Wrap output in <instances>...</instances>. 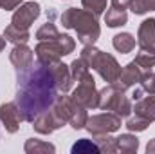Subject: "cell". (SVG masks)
I'll return each mask as SVG.
<instances>
[{
  "label": "cell",
  "instance_id": "cell-26",
  "mask_svg": "<svg viewBox=\"0 0 155 154\" xmlns=\"http://www.w3.org/2000/svg\"><path fill=\"white\" fill-rule=\"evenodd\" d=\"M58 35H60V31H58V27L54 26L52 20H47V24H43L38 31H36V38H38V42L40 40H52V38H56Z\"/></svg>",
  "mask_w": 155,
  "mask_h": 154
},
{
  "label": "cell",
  "instance_id": "cell-32",
  "mask_svg": "<svg viewBox=\"0 0 155 154\" xmlns=\"http://www.w3.org/2000/svg\"><path fill=\"white\" fill-rule=\"evenodd\" d=\"M130 2H132V0H112V7L126 9V7H130Z\"/></svg>",
  "mask_w": 155,
  "mask_h": 154
},
{
  "label": "cell",
  "instance_id": "cell-11",
  "mask_svg": "<svg viewBox=\"0 0 155 154\" xmlns=\"http://www.w3.org/2000/svg\"><path fill=\"white\" fill-rule=\"evenodd\" d=\"M9 60L16 71H25L35 64V51L27 44H16L9 53Z\"/></svg>",
  "mask_w": 155,
  "mask_h": 154
},
{
  "label": "cell",
  "instance_id": "cell-25",
  "mask_svg": "<svg viewBox=\"0 0 155 154\" xmlns=\"http://www.w3.org/2000/svg\"><path fill=\"white\" fill-rule=\"evenodd\" d=\"M152 121H148L146 118H143V116H132V118H128L126 120V129L130 131V132H143V131H146L148 129V125H150Z\"/></svg>",
  "mask_w": 155,
  "mask_h": 154
},
{
  "label": "cell",
  "instance_id": "cell-28",
  "mask_svg": "<svg viewBox=\"0 0 155 154\" xmlns=\"http://www.w3.org/2000/svg\"><path fill=\"white\" fill-rule=\"evenodd\" d=\"M69 67H71V75H72V80H74V82H79L83 76H87V75L90 73V71H88V65H87L81 58H76Z\"/></svg>",
  "mask_w": 155,
  "mask_h": 154
},
{
  "label": "cell",
  "instance_id": "cell-23",
  "mask_svg": "<svg viewBox=\"0 0 155 154\" xmlns=\"http://www.w3.org/2000/svg\"><path fill=\"white\" fill-rule=\"evenodd\" d=\"M135 64H137L141 69L150 71L152 67H155V53L153 51H144V49H141V51L137 53V56H135Z\"/></svg>",
  "mask_w": 155,
  "mask_h": 154
},
{
  "label": "cell",
  "instance_id": "cell-20",
  "mask_svg": "<svg viewBox=\"0 0 155 154\" xmlns=\"http://www.w3.org/2000/svg\"><path fill=\"white\" fill-rule=\"evenodd\" d=\"M4 37H5V40L13 42L15 45H16V44H27L29 38H31L29 31H25V29H18V27H15L13 24H9V26L4 29Z\"/></svg>",
  "mask_w": 155,
  "mask_h": 154
},
{
  "label": "cell",
  "instance_id": "cell-10",
  "mask_svg": "<svg viewBox=\"0 0 155 154\" xmlns=\"http://www.w3.org/2000/svg\"><path fill=\"white\" fill-rule=\"evenodd\" d=\"M143 75H144V69H141V67L135 64V60H134V62L126 64V65L121 69V75H119V78L114 82V87L119 89V91H126V89L134 87L135 83H139V82L143 80Z\"/></svg>",
  "mask_w": 155,
  "mask_h": 154
},
{
  "label": "cell",
  "instance_id": "cell-35",
  "mask_svg": "<svg viewBox=\"0 0 155 154\" xmlns=\"http://www.w3.org/2000/svg\"><path fill=\"white\" fill-rule=\"evenodd\" d=\"M5 42H7L5 37H0V53H2V51H4V47H5Z\"/></svg>",
  "mask_w": 155,
  "mask_h": 154
},
{
  "label": "cell",
  "instance_id": "cell-3",
  "mask_svg": "<svg viewBox=\"0 0 155 154\" xmlns=\"http://www.w3.org/2000/svg\"><path fill=\"white\" fill-rule=\"evenodd\" d=\"M79 58L88 65V69L92 67L94 71H97V75L107 83H114L121 75V65L116 58L108 53H103L101 49L94 45H83Z\"/></svg>",
  "mask_w": 155,
  "mask_h": 154
},
{
  "label": "cell",
  "instance_id": "cell-9",
  "mask_svg": "<svg viewBox=\"0 0 155 154\" xmlns=\"http://www.w3.org/2000/svg\"><path fill=\"white\" fill-rule=\"evenodd\" d=\"M0 121L5 127V131L11 134H15L20 129V123L24 121V118H22V113L16 102H5L0 105Z\"/></svg>",
  "mask_w": 155,
  "mask_h": 154
},
{
  "label": "cell",
  "instance_id": "cell-1",
  "mask_svg": "<svg viewBox=\"0 0 155 154\" xmlns=\"http://www.w3.org/2000/svg\"><path fill=\"white\" fill-rule=\"evenodd\" d=\"M56 80L49 65L36 62L25 71H16V105L24 121L33 123L56 102Z\"/></svg>",
  "mask_w": 155,
  "mask_h": 154
},
{
  "label": "cell",
  "instance_id": "cell-17",
  "mask_svg": "<svg viewBox=\"0 0 155 154\" xmlns=\"http://www.w3.org/2000/svg\"><path fill=\"white\" fill-rule=\"evenodd\" d=\"M135 38L130 35V33H119L114 37L112 40V45H114V49L119 51L121 54H126V53H130V51H134V47H135Z\"/></svg>",
  "mask_w": 155,
  "mask_h": 154
},
{
  "label": "cell",
  "instance_id": "cell-21",
  "mask_svg": "<svg viewBox=\"0 0 155 154\" xmlns=\"http://www.w3.org/2000/svg\"><path fill=\"white\" fill-rule=\"evenodd\" d=\"M94 142L97 143L99 151L107 154L117 152V145H116V138H112L110 134H96L94 136Z\"/></svg>",
  "mask_w": 155,
  "mask_h": 154
},
{
  "label": "cell",
  "instance_id": "cell-33",
  "mask_svg": "<svg viewBox=\"0 0 155 154\" xmlns=\"http://www.w3.org/2000/svg\"><path fill=\"white\" fill-rule=\"evenodd\" d=\"M146 152L148 154H155V138L148 142V145H146Z\"/></svg>",
  "mask_w": 155,
  "mask_h": 154
},
{
  "label": "cell",
  "instance_id": "cell-22",
  "mask_svg": "<svg viewBox=\"0 0 155 154\" xmlns=\"http://www.w3.org/2000/svg\"><path fill=\"white\" fill-rule=\"evenodd\" d=\"M72 154H90V152H101L99 151V147H97V143L94 142V140H88V138H81V140H78L76 143L72 145Z\"/></svg>",
  "mask_w": 155,
  "mask_h": 154
},
{
  "label": "cell",
  "instance_id": "cell-2",
  "mask_svg": "<svg viewBox=\"0 0 155 154\" xmlns=\"http://www.w3.org/2000/svg\"><path fill=\"white\" fill-rule=\"evenodd\" d=\"M63 27L74 29L78 33V40L83 45H94L96 40L101 35V27L97 24V16L92 15L87 9H78V7H69L61 13L60 16Z\"/></svg>",
  "mask_w": 155,
  "mask_h": 154
},
{
  "label": "cell",
  "instance_id": "cell-13",
  "mask_svg": "<svg viewBox=\"0 0 155 154\" xmlns=\"http://www.w3.org/2000/svg\"><path fill=\"white\" fill-rule=\"evenodd\" d=\"M137 44L141 49L155 53V18H146L141 22L137 31Z\"/></svg>",
  "mask_w": 155,
  "mask_h": 154
},
{
  "label": "cell",
  "instance_id": "cell-31",
  "mask_svg": "<svg viewBox=\"0 0 155 154\" xmlns=\"http://www.w3.org/2000/svg\"><path fill=\"white\" fill-rule=\"evenodd\" d=\"M20 2H24V0H0V7L5 11H11V9H16L20 5Z\"/></svg>",
  "mask_w": 155,
  "mask_h": 154
},
{
  "label": "cell",
  "instance_id": "cell-4",
  "mask_svg": "<svg viewBox=\"0 0 155 154\" xmlns=\"http://www.w3.org/2000/svg\"><path fill=\"white\" fill-rule=\"evenodd\" d=\"M76 49V42L69 35H58L52 40H40L38 45L35 47L36 60L43 65H51L54 62H60L63 56L71 54Z\"/></svg>",
  "mask_w": 155,
  "mask_h": 154
},
{
  "label": "cell",
  "instance_id": "cell-12",
  "mask_svg": "<svg viewBox=\"0 0 155 154\" xmlns=\"http://www.w3.org/2000/svg\"><path fill=\"white\" fill-rule=\"evenodd\" d=\"M65 123L58 118V114L52 111V109H47L45 113H41V114L33 121V127H35V131L40 132V134H52L54 131H58L60 127H63Z\"/></svg>",
  "mask_w": 155,
  "mask_h": 154
},
{
  "label": "cell",
  "instance_id": "cell-16",
  "mask_svg": "<svg viewBox=\"0 0 155 154\" xmlns=\"http://www.w3.org/2000/svg\"><path fill=\"white\" fill-rule=\"evenodd\" d=\"M116 145H117V152L123 154H132L139 149V140L137 136L126 132V134H121L116 138Z\"/></svg>",
  "mask_w": 155,
  "mask_h": 154
},
{
  "label": "cell",
  "instance_id": "cell-14",
  "mask_svg": "<svg viewBox=\"0 0 155 154\" xmlns=\"http://www.w3.org/2000/svg\"><path fill=\"white\" fill-rule=\"evenodd\" d=\"M49 67H51L52 76L56 80L58 91H60V93H69L71 87H72V82H74V80H72V75H71V67L65 65V64H61V60L51 64Z\"/></svg>",
  "mask_w": 155,
  "mask_h": 154
},
{
  "label": "cell",
  "instance_id": "cell-29",
  "mask_svg": "<svg viewBox=\"0 0 155 154\" xmlns=\"http://www.w3.org/2000/svg\"><path fill=\"white\" fill-rule=\"evenodd\" d=\"M81 5H83V9H87L92 15L99 16L107 9V0H81Z\"/></svg>",
  "mask_w": 155,
  "mask_h": 154
},
{
  "label": "cell",
  "instance_id": "cell-27",
  "mask_svg": "<svg viewBox=\"0 0 155 154\" xmlns=\"http://www.w3.org/2000/svg\"><path fill=\"white\" fill-rule=\"evenodd\" d=\"M130 9L134 15H144L148 11H155V0H132Z\"/></svg>",
  "mask_w": 155,
  "mask_h": 154
},
{
  "label": "cell",
  "instance_id": "cell-30",
  "mask_svg": "<svg viewBox=\"0 0 155 154\" xmlns=\"http://www.w3.org/2000/svg\"><path fill=\"white\" fill-rule=\"evenodd\" d=\"M141 83V89L148 94H155V73H144L143 75V80L139 82Z\"/></svg>",
  "mask_w": 155,
  "mask_h": 154
},
{
  "label": "cell",
  "instance_id": "cell-6",
  "mask_svg": "<svg viewBox=\"0 0 155 154\" xmlns=\"http://www.w3.org/2000/svg\"><path fill=\"white\" fill-rule=\"evenodd\" d=\"M97 98H99V91L96 89L94 76L88 73L78 82V87L72 91V100L85 109H97Z\"/></svg>",
  "mask_w": 155,
  "mask_h": 154
},
{
  "label": "cell",
  "instance_id": "cell-7",
  "mask_svg": "<svg viewBox=\"0 0 155 154\" xmlns=\"http://www.w3.org/2000/svg\"><path fill=\"white\" fill-rule=\"evenodd\" d=\"M85 129L96 136V134H112L121 129V116L114 114V113H101V114L88 116Z\"/></svg>",
  "mask_w": 155,
  "mask_h": 154
},
{
  "label": "cell",
  "instance_id": "cell-34",
  "mask_svg": "<svg viewBox=\"0 0 155 154\" xmlns=\"http://www.w3.org/2000/svg\"><path fill=\"white\" fill-rule=\"evenodd\" d=\"M143 94H144V91H143V89L139 87V89H135V91H134L132 98H134V100H139V98H143Z\"/></svg>",
  "mask_w": 155,
  "mask_h": 154
},
{
  "label": "cell",
  "instance_id": "cell-8",
  "mask_svg": "<svg viewBox=\"0 0 155 154\" xmlns=\"http://www.w3.org/2000/svg\"><path fill=\"white\" fill-rule=\"evenodd\" d=\"M40 16V4L38 2H25L22 5H18L13 13L11 24L18 29H25L29 31V27L35 24V20Z\"/></svg>",
  "mask_w": 155,
  "mask_h": 154
},
{
  "label": "cell",
  "instance_id": "cell-19",
  "mask_svg": "<svg viewBox=\"0 0 155 154\" xmlns=\"http://www.w3.org/2000/svg\"><path fill=\"white\" fill-rule=\"evenodd\" d=\"M128 22V15H126V9H117V7H112L107 11L105 15V24L108 27H121Z\"/></svg>",
  "mask_w": 155,
  "mask_h": 154
},
{
  "label": "cell",
  "instance_id": "cell-15",
  "mask_svg": "<svg viewBox=\"0 0 155 154\" xmlns=\"http://www.w3.org/2000/svg\"><path fill=\"white\" fill-rule=\"evenodd\" d=\"M132 111L137 116L146 118L148 121H155V94L143 96V98L135 100V105L132 107Z\"/></svg>",
  "mask_w": 155,
  "mask_h": 154
},
{
  "label": "cell",
  "instance_id": "cell-5",
  "mask_svg": "<svg viewBox=\"0 0 155 154\" xmlns=\"http://www.w3.org/2000/svg\"><path fill=\"white\" fill-rule=\"evenodd\" d=\"M97 109L112 111L114 114L124 118L132 113V102L128 96H124V91H119L114 87V83H108L107 87H103L99 91Z\"/></svg>",
  "mask_w": 155,
  "mask_h": 154
},
{
  "label": "cell",
  "instance_id": "cell-24",
  "mask_svg": "<svg viewBox=\"0 0 155 154\" xmlns=\"http://www.w3.org/2000/svg\"><path fill=\"white\" fill-rule=\"evenodd\" d=\"M87 120H88L87 109H85V107H81V105H78L76 111H74V114L71 116V120H69V125H71L74 131H79V129H85Z\"/></svg>",
  "mask_w": 155,
  "mask_h": 154
},
{
  "label": "cell",
  "instance_id": "cell-18",
  "mask_svg": "<svg viewBox=\"0 0 155 154\" xmlns=\"http://www.w3.org/2000/svg\"><path fill=\"white\" fill-rule=\"evenodd\" d=\"M24 151L27 154H43V152H56V147L49 142H41L36 138H31L25 142L24 145Z\"/></svg>",
  "mask_w": 155,
  "mask_h": 154
}]
</instances>
